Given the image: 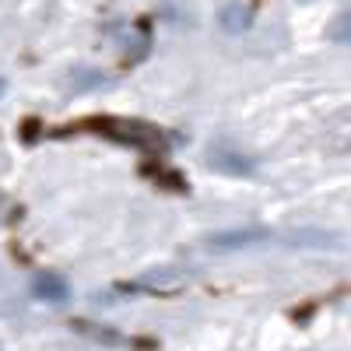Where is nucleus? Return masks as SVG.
Segmentation results:
<instances>
[{"label":"nucleus","instance_id":"f257e3e1","mask_svg":"<svg viewBox=\"0 0 351 351\" xmlns=\"http://www.w3.org/2000/svg\"><path fill=\"white\" fill-rule=\"evenodd\" d=\"M180 288H186V274L172 271V267H162V271H152L130 285H120V291H152V295H172Z\"/></svg>","mask_w":351,"mask_h":351},{"label":"nucleus","instance_id":"f03ea898","mask_svg":"<svg viewBox=\"0 0 351 351\" xmlns=\"http://www.w3.org/2000/svg\"><path fill=\"white\" fill-rule=\"evenodd\" d=\"M204 162H208L215 172H221V176H250L253 172V158H246L243 152H236V148H225V144H215V148L204 155Z\"/></svg>","mask_w":351,"mask_h":351},{"label":"nucleus","instance_id":"7ed1b4c3","mask_svg":"<svg viewBox=\"0 0 351 351\" xmlns=\"http://www.w3.org/2000/svg\"><path fill=\"white\" fill-rule=\"evenodd\" d=\"M32 295H36L39 302L64 306V302L71 299V285H67V278L53 274V271H46V274H39V278L32 281Z\"/></svg>","mask_w":351,"mask_h":351},{"label":"nucleus","instance_id":"20e7f679","mask_svg":"<svg viewBox=\"0 0 351 351\" xmlns=\"http://www.w3.org/2000/svg\"><path fill=\"white\" fill-rule=\"evenodd\" d=\"M260 239H267L263 228H232V232H218V236L208 239L211 250H243V246H253Z\"/></svg>","mask_w":351,"mask_h":351},{"label":"nucleus","instance_id":"39448f33","mask_svg":"<svg viewBox=\"0 0 351 351\" xmlns=\"http://www.w3.org/2000/svg\"><path fill=\"white\" fill-rule=\"evenodd\" d=\"M250 21H253V11H250V4H243V0H232V4H225V8L218 11V25L225 28L228 36L246 32Z\"/></svg>","mask_w":351,"mask_h":351},{"label":"nucleus","instance_id":"423d86ee","mask_svg":"<svg viewBox=\"0 0 351 351\" xmlns=\"http://www.w3.org/2000/svg\"><path fill=\"white\" fill-rule=\"evenodd\" d=\"M71 88H74V95H84V92H92V88H102V84H109V77L106 74H99V71H74L71 77Z\"/></svg>","mask_w":351,"mask_h":351},{"label":"nucleus","instance_id":"0eeeda50","mask_svg":"<svg viewBox=\"0 0 351 351\" xmlns=\"http://www.w3.org/2000/svg\"><path fill=\"white\" fill-rule=\"evenodd\" d=\"M8 92V77H0V95H4Z\"/></svg>","mask_w":351,"mask_h":351},{"label":"nucleus","instance_id":"6e6552de","mask_svg":"<svg viewBox=\"0 0 351 351\" xmlns=\"http://www.w3.org/2000/svg\"><path fill=\"white\" fill-rule=\"evenodd\" d=\"M299 4H309V0H299Z\"/></svg>","mask_w":351,"mask_h":351}]
</instances>
